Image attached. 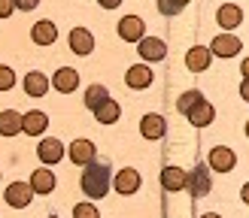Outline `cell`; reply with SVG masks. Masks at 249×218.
I'll use <instances>...</instances> for the list:
<instances>
[{"label": "cell", "instance_id": "83f0119b", "mask_svg": "<svg viewBox=\"0 0 249 218\" xmlns=\"http://www.w3.org/2000/svg\"><path fill=\"white\" fill-rule=\"evenodd\" d=\"M73 218H101V215H97V206H91V203H76V206H73Z\"/></svg>", "mask_w": 249, "mask_h": 218}, {"label": "cell", "instance_id": "4dcf8cb0", "mask_svg": "<svg viewBox=\"0 0 249 218\" xmlns=\"http://www.w3.org/2000/svg\"><path fill=\"white\" fill-rule=\"evenodd\" d=\"M12 9H16V3H12V0H0V18H9Z\"/></svg>", "mask_w": 249, "mask_h": 218}, {"label": "cell", "instance_id": "7c38bea8", "mask_svg": "<svg viewBox=\"0 0 249 218\" xmlns=\"http://www.w3.org/2000/svg\"><path fill=\"white\" fill-rule=\"evenodd\" d=\"M70 48H73L76 55H91V52H94V36H91V31L73 28V31H70Z\"/></svg>", "mask_w": 249, "mask_h": 218}, {"label": "cell", "instance_id": "5b68a950", "mask_svg": "<svg viewBox=\"0 0 249 218\" xmlns=\"http://www.w3.org/2000/svg\"><path fill=\"white\" fill-rule=\"evenodd\" d=\"M67 155H70V161L73 164H79V167H89L94 157H97V149H94V142L91 140H76L67 149Z\"/></svg>", "mask_w": 249, "mask_h": 218}, {"label": "cell", "instance_id": "52a82bcc", "mask_svg": "<svg viewBox=\"0 0 249 218\" xmlns=\"http://www.w3.org/2000/svg\"><path fill=\"white\" fill-rule=\"evenodd\" d=\"M234 164H237V157H234V152L225 149V145H216V149L210 152V170H216V173H231Z\"/></svg>", "mask_w": 249, "mask_h": 218}, {"label": "cell", "instance_id": "ffe728a7", "mask_svg": "<svg viewBox=\"0 0 249 218\" xmlns=\"http://www.w3.org/2000/svg\"><path fill=\"white\" fill-rule=\"evenodd\" d=\"M46 125H49V115L40 112V109H34V112H24V125H21V130L31 133V137H40V133L46 130Z\"/></svg>", "mask_w": 249, "mask_h": 218}, {"label": "cell", "instance_id": "e0dca14e", "mask_svg": "<svg viewBox=\"0 0 249 218\" xmlns=\"http://www.w3.org/2000/svg\"><path fill=\"white\" fill-rule=\"evenodd\" d=\"M49 91V76L40 70H34L24 76V94H31V97H43Z\"/></svg>", "mask_w": 249, "mask_h": 218}, {"label": "cell", "instance_id": "f1b7e54d", "mask_svg": "<svg viewBox=\"0 0 249 218\" xmlns=\"http://www.w3.org/2000/svg\"><path fill=\"white\" fill-rule=\"evenodd\" d=\"M12 85H16V73L9 67H0V91H9Z\"/></svg>", "mask_w": 249, "mask_h": 218}, {"label": "cell", "instance_id": "30bf717a", "mask_svg": "<svg viewBox=\"0 0 249 218\" xmlns=\"http://www.w3.org/2000/svg\"><path fill=\"white\" fill-rule=\"evenodd\" d=\"M76 85H79V73L73 70V67H61L55 76H52V88H55V91H61V94L76 91Z\"/></svg>", "mask_w": 249, "mask_h": 218}, {"label": "cell", "instance_id": "e575fe53", "mask_svg": "<svg viewBox=\"0 0 249 218\" xmlns=\"http://www.w3.org/2000/svg\"><path fill=\"white\" fill-rule=\"evenodd\" d=\"M243 76H246V79H249V58H246V61H243Z\"/></svg>", "mask_w": 249, "mask_h": 218}, {"label": "cell", "instance_id": "cb8c5ba5", "mask_svg": "<svg viewBox=\"0 0 249 218\" xmlns=\"http://www.w3.org/2000/svg\"><path fill=\"white\" fill-rule=\"evenodd\" d=\"M94 115H97V121H101V125H113V121L122 115V106L116 103V100H107V103H101L94 109Z\"/></svg>", "mask_w": 249, "mask_h": 218}, {"label": "cell", "instance_id": "d6986e66", "mask_svg": "<svg viewBox=\"0 0 249 218\" xmlns=\"http://www.w3.org/2000/svg\"><path fill=\"white\" fill-rule=\"evenodd\" d=\"M113 185H116L119 194H134L137 188H140V173L128 167V170H122V173H116V182H113Z\"/></svg>", "mask_w": 249, "mask_h": 218}, {"label": "cell", "instance_id": "5bb4252c", "mask_svg": "<svg viewBox=\"0 0 249 218\" xmlns=\"http://www.w3.org/2000/svg\"><path fill=\"white\" fill-rule=\"evenodd\" d=\"M36 155H40V161L43 164H58L61 157H64V145H61L58 140H43L40 145H36Z\"/></svg>", "mask_w": 249, "mask_h": 218}, {"label": "cell", "instance_id": "1f68e13d", "mask_svg": "<svg viewBox=\"0 0 249 218\" xmlns=\"http://www.w3.org/2000/svg\"><path fill=\"white\" fill-rule=\"evenodd\" d=\"M240 97L249 103V79H243V82H240Z\"/></svg>", "mask_w": 249, "mask_h": 218}, {"label": "cell", "instance_id": "277c9868", "mask_svg": "<svg viewBox=\"0 0 249 218\" xmlns=\"http://www.w3.org/2000/svg\"><path fill=\"white\" fill-rule=\"evenodd\" d=\"M6 203L12 206V209H24L31 200H34V188L31 185H24V182H12V185L6 188Z\"/></svg>", "mask_w": 249, "mask_h": 218}, {"label": "cell", "instance_id": "d6a6232c", "mask_svg": "<svg viewBox=\"0 0 249 218\" xmlns=\"http://www.w3.org/2000/svg\"><path fill=\"white\" fill-rule=\"evenodd\" d=\"M97 3H101L104 9H116V6L122 3V0H97Z\"/></svg>", "mask_w": 249, "mask_h": 218}, {"label": "cell", "instance_id": "836d02e7", "mask_svg": "<svg viewBox=\"0 0 249 218\" xmlns=\"http://www.w3.org/2000/svg\"><path fill=\"white\" fill-rule=\"evenodd\" d=\"M240 197H243V203H249V182L243 185V191H240Z\"/></svg>", "mask_w": 249, "mask_h": 218}, {"label": "cell", "instance_id": "2e32d148", "mask_svg": "<svg viewBox=\"0 0 249 218\" xmlns=\"http://www.w3.org/2000/svg\"><path fill=\"white\" fill-rule=\"evenodd\" d=\"M124 82H128V88H149L152 85V70L146 64H134L128 70V76H124Z\"/></svg>", "mask_w": 249, "mask_h": 218}, {"label": "cell", "instance_id": "ba28073f", "mask_svg": "<svg viewBox=\"0 0 249 218\" xmlns=\"http://www.w3.org/2000/svg\"><path fill=\"white\" fill-rule=\"evenodd\" d=\"M216 21H219V28L234 31V28H240V21H243V9L237 3H222L219 12H216Z\"/></svg>", "mask_w": 249, "mask_h": 218}, {"label": "cell", "instance_id": "8fae6325", "mask_svg": "<svg viewBox=\"0 0 249 218\" xmlns=\"http://www.w3.org/2000/svg\"><path fill=\"white\" fill-rule=\"evenodd\" d=\"M31 40L36 43V46H52L55 40H58V28L49 18H43V21H36L34 28H31Z\"/></svg>", "mask_w": 249, "mask_h": 218}, {"label": "cell", "instance_id": "ac0fdd59", "mask_svg": "<svg viewBox=\"0 0 249 218\" xmlns=\"http://www.w3.org/2000/svg\"><path fill=\"white\" fill-rule=\"evenodd\" d=\"M185 115H189V121H192L195 127H207L210 121H213V115H216V109L210 106L207 100H201V103H195V106H192V109H189V112H185Z\"/></svg>", "mask_w": 249, "mask_h": 218}, {"label": "cell", "instance_id": "f546056e", "mask_svg": "<svg viewBox=\"0 0 249 218\" xmlns=\"http://www.w3.org/2000/svg\"><path fill=\"white\" fill-rule=\"evenodd\" d=\"M12 3H16V9L31 12V9H36V6H40V0H12Z\"/></svg>", "mask_w": 249, "mask_h": 218}, {"label": "cell", "instance_id": "4fadbf2b", "mask_svg": "<svg viewBox=\"0 0 249 218\" xmlns=\"http://www.w3.org/2000/svg\"><path fill=\"white\" fill-rule=\"evenodd\" d=\"M210 61H213V52L204 48V46H195V48H189V55H185V67L192 73H204L210 67Z\"/></svg>", "mask_w": 249, "mask_h": 218}, {"label": "cell", "instance_id": "6da1fadb", "mask_svg": "<svg viewBox=\"0 0 249 218\" xmlns=\"http://www.w3.org/2000/svg\"><path fill=\"white\" fill-rule=\"evenodd\" d=\"M82 191L89 197H104L109 191V164L107 161H91L82 173Z\"/></svg>", "mask_w": 249, "mask_h": 218}, {"label": "cell", "instance_id": "d4e9b609", "mask_svg": "<svg viewBox=\"0 0 249 218\" xmlns=\"http://www.w3.org/2000/svg\"><path fill=\"white\" fill-rule=\"evenodd\" d=\"M107 100H109V94H107L104 85H91V88L85 91V106H89L91 112H94V109L101 106V103H107Z\"/></svg>", "mask_w": 249, "mask_h": 218}, {"label": "cell", "instance_id": "3957f363", "mask_svg": "<svg viewBox=\"0 0 249 218\" xmlns=\"http://www.w3.org/2000/svg\"><path fill=\"white\" fill-rule=\"evenodd\" d=\"M116 28H119V36L124 43H140L146 36V24H143V18H137V16H124Z\"/></svg>", "mask_w": 249, "mask_h": 218}, {"label": "cell", "instance_id": "4316f807", "mask_svg": "<svg viewBox=\"0 0 249 218\" xmlns=\"http://www.w3.org/2000/svg\"><path fill=\"white\" fill-rule=\"evenodd\" d=\"M201 100H204L201 91H185L179 100H177V106H179V112H189V109H192L195 103H201Z\"/></svg>", "mask_w": 249, "mask_h": 218}, {"label": "cell", "instance_id": "44dd1931", "mask_svg": "<svg viewBox=\"0 0 249 218\" xmlns=\"http://www.w3.org/2000/svg\"><path fill=\"white\" fill-rule=\"evenodd\" d=\"M164 130H167V125H164V118H161V115H146L140 121V133H143L146 140H161V137H164Z\"/></svg>", "mask_w": 249, "mask_h": 218}, {"label": "cell", "instance_id": "7402d4cb", "mask_svg": "<svg viewBox=\"0 0 249 218\" xmlns=\"http://www.w3.org/2000/svg\"><path fill=\"white\" fill-rule=\"evenodd\" d=\"M28 185L34 188V194H49V191H55V173H49V170H34Z\"/></svg>", "mask_w": 249, "mask_h": 218}, {"label": "cell", "instance_id": "8d00e7d4", "mask_svg": "<svg viewBox=\"0 0 249 218\" xmlns=\"http://www.w3.org/2000/svg\"><path fill=\"white\" fill-rule=\"evenodd\" d=\"M246 137H249V121H246Z\"/></svg>", "mask_w": 249, "mask_h": 218}, {"label": "cell", "instance_id": "9a60e30c", "mask_svg": "<svg viewBox=\"0 0 249 218\" xmlns=\"http://www.w3.org/2000/svg\"><path fill=\"white\" fill-rule=\"evenodd\" d=\"M24 125V115L16 112V109H6V112H0V137H16Z\"/></svg>", "mask_w": 249, "mask_h": 218}, {"label": "cell", "instance_id": "603a6c76", "mask_svg": "<svg viewBox=\"0 0 249 218\" xmlns=\"http://www.w3.org/2000/svg\"><path fill=\"white\" fill-rule=\"evenodd\" d=\"M161 185H164L167 191H182L185 188V170L164 167V173H161Z\"/></svg>", "mask_w": 249, "mask_h": 218}, {"label": "cell", "instance_id": "9c48e42d", "mask_svg": "<svg viewBox=\"0 0 249 218\" xmlns=\"http://www.w3.org/2000/svg\"><path fill=\"white\" fill-rule=\"evenodd\" d=\"M210 52L219 55V58H234V55L240 52V40L234 33H219L216 40H213V46H210Z\"/></svg>", "mask_w": 249, "mask_h": 218}, {"label": "cell", "instance_id": "7a4b0ae2", "mask_svg": "<svg viewBox=\"0 0 249 218\" xmlns=\"http://www.w3.org/2000/svg\"><path fill=\"white\" fill-rule=\"evenodd\" d=\"M210 170L207 167H195L192 173H185V188L192 191V197H207L210 194Z\"/></svg>", "mask_w": 249, "mask_h": 218}, {"label": "cell", "instance_id": "d590c367", "mask_svg": "<svg viewBox=\"0 0 249 218\" xmlns=\"http://www.w3.org/2000/svg\"><path fill=\"white\" fill-rule=\"evenodd\" d=\"M201 218H222V215H216V212H207V215H201Z\"/></svg>", "mask_w": 249, "mask_h": 218}, {"label": "cell", "instance_id": "8992f818", "mask_svg": "<svg viewBox=\"0 0 249 218\" xmlns=\"http://www.w3.org/2000/svg\"><path fill=\"white\" fill-rule=\"evenodd\" d=\"M137 52H140L143 61H161L167 55V46H164V40H158V36H143V40L137 43Z\"/></svg>", "mask_w": 249, "mask_h": 218}, {"label": "cell", "instance_id": "74e56055", "mask_svg": "<svg viewBox=\"0 0 249 218\" xmlns=\"http://www.w3.org/2000/svg\"><path fill=\"white\" fill-rule=\"evenodd\" d=\"M52 218H58V215H52Z\"/></svg>", "mask_w": 249, "mask_h": 218}, {"label": "cell", "instance_id": "484cf974", "mask_svg": "<svg viewBox=\"0 0 249 218\" xmlns=\"http://www.w3.org/2000/svg\"><path fill=\"white\" fill-rule=\"evenodd\" d=\"M185 3H192V0H158V12L161 16H177L185 9Z\"/></svg>", "mask_w": 249, "mask_h": 218}]
</instances>
